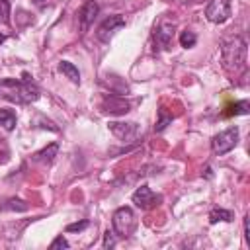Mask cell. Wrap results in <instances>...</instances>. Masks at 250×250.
<instances>
[{
	"mask_svg": "<svg viewBox=\"0 0 250 250\" xmlns=\"http://www.w3.org/2000/svg\"><path fill=\"white\" fill-rule=\"evenodd\" d=\"M33 2H35V4H43L45 0H33Z\"/></svg>",
	"mask_w": 250,
	"mask_h": 250,
	"instance_id": "25",
	"label": "cell"
},
{
	"mask_svg": "<svg viewBox=\"0 0 250 250\" xmlns=\"http://www.w3.org/2000/svg\"><path fill=\"white\" fill-rule=\"evenodd\" d=\"M131 199H133V203H135L139 209H150V207H154L158 201H162V197L156 195L148 186L137 188V191L131 195Z\"/></svg>",
	"mask_w": 250,
	"mask_h": 250,
	"instance_id": "9",
	"label": "cell"
},
{
	"mask_svg": "<svg viewBox=\"0 0 250 250\" xmlns=\"http://www.w3.org/2000/svg\"><path fill=\"white\" fill-rule=\"evenodd\" d=\"M232 219H234L232 211L223 209V207H215V209L209 213V223H211V225H215V223H219V221H223V223H230Z\"/></svg>",
	"mask_w": 250,
	"mask_h": 250,
	"instance_id": "14",
	"label": "cell"
},
{
	"mask_svg": "<svg viewBox=\"0 0 250 250\" xmlns=\"http://www.w3.org/2000/svg\"><path fill=\"white\" fill-rule=\"evenodd\" d=\"M238 143V127H229L211 139V150L219 156L230 152Z\"/></svg>",
	"mask_w": 250,
	"mask_h": 250,
	"instance_id": "4",
	"label": "cell"
},
{
	"mask_svg": "<svg viewBox=\"0 0 250 250\" xmlns=\"http://www.w3.org/2000/svg\"><path fill=\"white\" fill-rule=\"evenodd\" d=\"M248 111H250V104L246 100H242V102L234 104L230 107V111H227V115H248Z\"/></svg>",
	"mask_w": 250,
	"mask_h": 250,
	"instance_id": "19",
	"label": "cell"
},
{
	"mask_svg": "<svg viewBox=\"0 0 250 250\" xmlns=\"http://www.w3.org/2000/svg\"><path fill=\"white\" fill-rule=\"evenodd\" d=\"M0 23L2 25L10 23V2L8 0H0Z\"/></svg>",
	"mask_w": 250,
	"mask_h": 250,
	"instance_id": "21",
	"label": "cell"
},
{
	"mask_svg": "<svg viewBox=\"0 0 250 250\" xmlns=\"http://www.w3.org/2000/svg\"><path fill=\"white\" fill-rule=\"evenodd\" d=\"M170 123H172V113H168L164 107H160V109H158V121H156V125H154V131H156V133H162Z\"/></svg>",
	"mask_w": 250,
	"mask_h": 250,
	"instance_id": "16",
	"label": "cell"
},
{
	"mask_svg": "<svg viewBox=\"0 0 250 250\" xmlns=\"http://www.w3.org/2000/svg\"><path fill=\"white\" fill-rule=\"evenodd\" d=\"M39 88L29 80L27 74H23V80L16 78H0V96L16 102V104H33L39 100Z\"/></svg>",
	"mask_w": 250,
	"mask_h": 250,
	"instance_id": "1",
	"label": "cell"
},
{
	"mask_svg": "<svg viewBox=\"0 0 250 250\" xmlns=\"http://www.w3.org/2000/svg\"><path fill=\"white\" fill-rule=\"evenodd\" d=\"M111 225H113V232L119 238H129L135 229H137V217L135 211L131 207H119L113 211L111 215Z\"/></svg>",
	"mask_w": 250,
	"mask_h": 250,
	"instance_id": "3",
	"label": "cell"
},
{
	"mask_svg": "<svg viewBox=\"0 0 250 250\" xmlns=\"http://www.w3.org/2000/svg\"><path fill=\"white\" fill-rule=\"evenodd\" d=\"M174 31H176V23L170 20H162L156 27H154V41L160 49H168L172 39H174Z\"/></svg>",
	"mask_w": 250,
	"mask_h": 250,
	"instance_id": "8",
	"label": "cell"
},
{
	"mask_svg": "<svg viewBox=\"0 0 250 250\" xmlns=\"http://www.w3.org/2000/svg\"><path fill=\"white\" fill-rule=\"evenodd\" d=\"M59 70H61L66 78H70V82L80 84V72H78V68H76L72 62H68V61H61V62H59Z\"/></svg>",
	"mask_w": 250,
	"mask_h": 250,
	"instance_id": "13",
	"label": "cell"
},
{
	"mask_svg": "<svg viewBox=\"0 0 250 250\" xmlns=\"http://www.w3.org/2000/svg\"><path fill=\"white\" fill-rule=\"evenodd\" d=\"M90 227V221L88 219H84V221H78V223H70V225H66L64 227V232H82L84 229H88Z\"/></svg>",
	"mask_w": 250,
	"mask_h": 250,
	"instance_id": "20",
	"label": "cell"
},
{
	"mask_svg": "<svg viewBox=\"0 0 250 250\" xmlns=\"http://www.w3.org/2000/svg\"><path fill=\"white\" fill-rule=\"evenodd\" d=\"M246 39L240 37V35H234V37H229L223 41V66L232 72V74H238L240 70H244L246 66Z\"/></svg>",
	"mask_w": 250,
	"mask_h": 250,
	"instance_id": "2",
	"label": "cell"
},
{
	"mask_svg": "<svg viewBox=\"0 0 250 250\" xmlns=\"http://www.w3.org/2000/svg\"><path fill=\"white\" fill-rule=\"evenodd\" d=\"M195 43H197V35H195L193 31L186 29V31H182V33H180V45H182V47L189 49V47H193Z\"/></svg>",
	"mask_w": 250,
	"mask_h": 250,
	"instance_id": "18",
	"label": "cell"
},
{
	"mask_svg": "<svg viewBox=\"0 0 250 250\" xmlns=\"http://www.w3.org/2000/svg\"><path fill=\"white\" fill-rule=\"evenodd\" d=\"M2 209H4V211H27V209H29V205H27L23 199L12 197V199H8V201L2 205Z\"/></svg>",
	"mask_w": 250,
	"mask_h": 250,
	"instance_id": "17",
	"label": "cell"
},
{
	"mask_svg": "<svg viewBox=\"0 0 250 250\" xmlns=\"http://www.w3.org/2000/svg\"><path fill=\"white\" fill-rule=\"evenodd\" d=\"M107 127H109V131H111L117 139H121L123 143H131V141H137V139L141 137V125H139V123H133V121H129V123H123V121H109Z\"/></svg>",
	"mask_w": 250,
	"mask_h": 250,
	"instance_id": "7",
	"label": "cell"
},
{
	"mask_svg": "<svg viewBox=\"0 0 250 250\" xmlns=\"http://www.w3.org/2000/svg\"><path fill=\"white\" fill-rule=\"evenodd\" d=\"M4 41H6V35H4V33H0V45H2Z\"/></svg>",
	"mask_w": 250,
	"mask_h": 250,
	"instance_id": "24",
	"label": "cell"
},
{
	"mask_svg": "<svg viewBox=\"0 0 250 250\" xmlns=\"http://www.w3.org/2000/svg\"><path fill=\"white\" fill-rule=\"evenodd\" d=\"M68 246H70V244H68V240H66L62 234H59V236L51 242V246H49V248H51V250H57V248H68Z\"/></svg>",
	"mask_w": 250,
	"mask_h": 250,
	"instance_id": "23",
	"label": "cell"
},
{
	"mask_svg": "<svg viewBox=\"0 0 250 250\" xmlns=\"http://www.w3.org/2000/svg\"><path fill=\"white\" fill-rule=\"evenodd\" d=\"M57 152H59V145H57V143H51V145L45 146L43 150L35 152V154H33V160H35V162H51V160L57 156Z\"/></svg>",
	"mask_w": 250,
	"mask_h": 250,
	"instance_id": "12",
	"label": "cell"
},
{
	"mask_svg": "<svg viewBox=\"0 0 250 250\" xmlns=\"http://www.w3.org/2000/svg\"><path fill=\"white\" fill-rule=\"evenodd\" d=\"M16 123H18L16 111H12V109H0V125H2L6 131H14Z\"/></svg>",
	"mask_w": 250,
	"mask_h": 250,
	"instance_id": "15",
	"label": "cell"
},
{
	"mask_svg": "<svg viewBox=\"0 0 250 250\" xmlns=\"http://www.w3.org/2000/svg\"><path fill=\"white\" fill-rule=\"evenodd\" d=\"M121 27H125V18L119 16V14L109 16V18H105V20L98 25V29H96V37H98L102 43H109L111 37H113Z\"/></svg>",
	"mask_w": 250,
	"mask_h": 250,
	"instance_id": "6",
	"label": "cell"
},
{
	"mask_svg": "<svg viewBox=\"0 0 250 250\" xmlns=\"http://www.w3.org/2000/svg\"><path fill=\"white\" fill-rule=\"evenodd\" d=\"M98 12H100V6H98L96 0H86V2L82 4V8L78 10V21H80V29H82V31H86V29L94 23Z\"/></svg>",
	"mask_w": 250,
	"mask_h": 250,
	"instance_id": "10",
	"label": "cell"
},
{
	"mask_svg": "<svg viewBox=\"0 0 250 250\" xmlns=\"http://www.w3.org/2000/svg\"><path fill=\"white\" fill-rule=\"evenodd\" d=\"M232 14L230 0H211L205 8V18L211 23H225Z\"/></svg>",
	"mask_w": 250,
	"mask_h": 250,
	"instance_id": "5",
	"label": "cell"
},
{
	"mask_svg": "<svg viewBox=\"0 0 250 250\" xmlns=\"http://www.w3.org/2000/svg\"><path fill=\"white\" fill-rule=\"evenodd\" d=\"M102 107H104V111H107V113H119V115H123V113L129 111V104H127L123 98H117V96L105 98Z\"/></svg>",
	"mask_w": 250,
	"mask_h": 250,
	"instance_id": "11",
	"label": "cell"
},
{
	"mask_svg": "<svg viewBox=\"0 0 250 250\" xmlns=\"http://www.w3.org/2000/svg\"><path fill=\"white\" fill-rule=\"evenodd\" d=\"M102 246H104V248H113V246H115V232H113V230H105Z\"/></svg>",
	"mask_w": 250,
	"mask_h": 250,
	"instance_id": "22",
	"label": "cell"
}]
</instances>
